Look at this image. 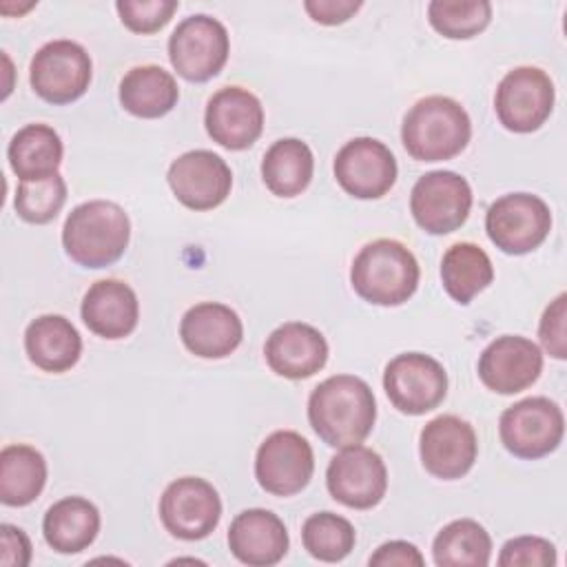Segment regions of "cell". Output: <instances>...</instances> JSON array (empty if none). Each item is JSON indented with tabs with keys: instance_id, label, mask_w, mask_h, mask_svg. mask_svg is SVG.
<instances>
[{
	"instance_id": "obj_1",
	"label": "cell",
	"mask_w": 567,
	"mask_h": 567,
	"mask_svg": "<svg viewBox=\"0 0 567 567\" xmlns=\"http://www.w3.org/2000/svg\"><path fill=\"white\" fill-rule=\"evenodd\" d=\"M308 421L330 447L359 445L368 439L377 421L374 394L354 374L328 377L310 392Z\"/></svg>"
},
{
	"instance_id": "obj_2",
	"label": "cell",
	"mask_w": 567,
	"mask_h": 567,
	"mask_svg": "<svg viewBox=\"0 0 567 567\" xmlns=\"http://www.w3.org/2000/svg\"><path fill=\"white\" fill-rule=\"evenodd\" d=\"M131 239L126 210L106 199H91L75 206L62 228L66 255L82 268H106L115 264Z\"/></svg>"
},
{
	"instance_id": "obj_3",
	"label": "cell",
	"mask_w": 567,
	"mask_h": 567,
	"mask_svg": "<svg viewBox=\"0 0 567 567\" xmlns=\"http://www.w3.org/2000/svg\"><path fill=\"white\" fill-rule=\"evenodd\" d=\"M472 137L467 111L452 97H421L403 117L401 142L416 162H445L456 157Z\"/></svg>"
},
{
	"instance_id": "obj_4",
	"label": "cell",
	"mask_w": 567,
	"mask_h": 567,
	"mask_svg": "<svg viewBox=\"0 0 567 567\" xmlns=\"http://www.w3.org/2000/svg\"><path fill=\"white\" fill-rule=\"evenodd\" d=\"M416 257L396 239L365 244L352 261L350 284L354 292L374 306H401L419 288Z\"/></svg>"
},
{
	"instance_id": "obj_5",
	"label": "cell",
	"mask_w": 567,
	"mask_h": 567,
	"mask_svg": "<svg viewBox=\"0 0 567 567\" xmlns=\"http://www.w3.org/2000/svg\"><path fill=\"white\" fill-rule=\"evenodd\" d=\"M230 53L226 27L206 13L184 18L168 38V60L177 75L188 82L215 78Z\"/></svg>"
},
{
	"instance_id": "obj_6",
	"label": "cell",
	"mask_w": 567,
	"mask_h": 567,
	"mask_svg": "<svg viewBox=\"0 0 567 567\" xmlns=\"http://www.w3.org/2000/svg\"><path fill=\"white\" fill-rule=\"evenodd\" d=\"M485 230L489 241L505 255H527L547 239L551 213L538 195L507 193L489 204Z\"/></svg>"
},
{
	"instance_id": "obj_7",
	"label": "cell",
	"mask_w": 567,
	"mask_h": 567,
	"mask_svg": "<svg viewBox=\"0 0 567 567\" xmlns=\"http://www.w3.org/2000/svg\"><path fill=\"white\" fill-rule=\"evenodd\" d=\"M498 434L509 454L527 461L543 458L560 445L565 416L551 399L527 396L503 410Z\"/></svg>"
},
{
	"instance_id": "obj_8",
	"label": "cell",
	"mask_w": 567,
	"mask_h": 567,
	"mask_svg": "<svg viewBox=\"0 0 567 567\" xmlns=\"http://www.w3.org/2000/svg\"><path fill=\"white\" fill-rule=\"evenodd\" d=\"M91 55L73 40L42 44L29 69L31 89L49 104H71L82 97L91 84Z\"/></svg>"
},
{
	"instance_id": "obj_9",
	"label": "cell",
	"mask_w": 567,
	"mask_h": 567,
	"mask_svg": "<svg viewBox=\"0 0 567 567\" xmlns=\"http://www.w3.org/2000/svg\"><path fill=\"white\" fill-rule=\"evenodd\" d=\"M554 82L538 66H516L496 86L494 109L498 122L514 133L538 131L554 109Z\"/></svg>"
},
{
	"instance_id": "obj_10",
	"label": "cell",
	"mask_w": 567,
	"mask_h": 567,
	"mask_svg": "<svg viewBox=\"0 0 567 567\" xmlns=\"http://www.w3.org/2000/svg\"><path fill=\"white\" fill-rule=\"evenodd\" d=\"M472 208V188L454 171H430L416 179L410 193L414 221L430 235H447L461 228Z\"/></svg>"
},
{
	"instance_id": "obj_11",
	"label": "cell",
	"mask_w": 567,
	"mask_h": 567,
	"mask_svg": "<svg viewBox=\"0 0 567 567\" xmlns=\"http://www.w3.org/2000/svg\"><path fill=\"white\" fill-rule=\"evenodd\" d=\"M383 388L399 412L419 416L439 408L445 399L447 372L430 354L403 352L385 365Z\"/></svg>"
},
{
	"instance_id": "obj_12",
	"label": "cell",
	"mask_w": 567,
	"mask_h": 567,
	"mask_svg": "<svg viewBox=\"0 0 567 567\" xmlns=\"http://www.w3.org/2000/svg\"><path fill=\"white\" fill-rule=\"evenodd\" d=\"M159 518L171 536L202 540L221 518V498L208 481L182 476L166 485L159 498Z\"/></svg>"
},
{
	"instance_id": "obj_13",
	"label": "cell",
	"mask_w": 567,
	"mask_h": 567,
	"mask_svg": "<svg viewBox=\"0 0 567 567\" xmlns=\"http://www.w3.org/2000/svg\"><path fill=\"white\" fill-rule=\"evenodd\" d=\"M315 472L310 443L295 430H277L259 445L255 456V478L272 496L301 492Z\"/></svg>"
},
{
	"instance_id": "obj_14",
	"label": "cell",
	"mask_w": 567,
	"mask_h": 567,
	"mask_svg": "<svg viewBox=\"0 0 567 567\" xmlns=\"http://www.w3.org/2000/svg\"><path fill=\"white\" fill-rule=\"evenodd\" d=\"M326 485L334 501L352 509L379 505L388 489V470L383 458L365 447L350 445L334 454L326 470Z\"/></svg>"
},
{
	"instance_id": "obj_15",
	"label": "cell",
	"mask_w": 567,
	"mask_h": 567,
	"mask_svg": "<svg viewBox=\"0 0 567 567\" xmlns=\"http://www.w3.org/2000/svg\"><path fill=\"white\" fill-rule=\"evenodd\" d=\"M396 159L392 151L374 137L346 142L334 157L339 186L357 199H379L396 182Z\"/></svg>"
},
{
	"instance_id": "obj_16",
	"label": "cell",
	"mask_w": 567,
	"mask_h": 567,
	"mask_svg": "<svg viewBox=\"0 0 567 567\" xmlns=\"http://www.w3.org/2000/svg\"><path fill=\"white\" fill-rule=\"evenodd\" d=\"M168 186L179 204L190 210H213L226 202L233 188L230 166L213 151L182 153L168 166Z\"/></svg>"
},
{
	"instance_id": "obj_17",
	"label": "cell",
	"mask_w": 567,
	"mask_h": 567,
	"mask_svg": "<svg viewBox=\"0 0 567 567\" xmlns=\"http://www.w3.org/2000/svg\"><path fill=\"white\" fill-rule=\"evenodd\" d=\"M423 467L443 481L465 476L478 454L474 427L454 414H441L425 423L419 439Z\"/></svg>"
},
{
	"instance_id": "obj_18",
	"label": "cell",
	"mask_w": 567,
	"mask_h": 567,
	"mask_svg": "<svg viewBox=\"0 0 567 567\" xmlns=\"http://www.w3.org/2000/svg\"><path fill=\"white\" fill-rule=\"evenodd\" d=\"M540 372V348L520 334L496 337L478 357V379L496 394L523 392L536 383Z\"/></svg>"
},
{
	"instance_id": "obj_19",
	"label": "cell",
	"mask_w": 567,
	"mask_h": 567,
	"mask_svg": "<svg viewBox=\"0 0 567 567\" xmlns=\"http://www.w3.org/2000/svg\"><path fill=\"white\" fill-rule=\"evenodd\" d=\"M206 133L228 151H244L264 131V106L241 86H224L210 95L204 113Z\"/></svg>"
},
{
	"instance_id": "obj_20",
	"label": "cell",
	"mask_w": 567,
	"mask_h": 567,
	"mask_svg": "<svg viewBox=\"0 0 567 567\" xmlns=\"http://www.w3.org/2000/svg\"><path fill=\"white\" fill-rule=\"evenodd\" d=\"M179 337L188 352L202 359H224L244 339L239 315L219 301H202L188 308L179 323Z\"/></svg>"
},
{
	"instance_id": "obj_21",
	"label": "cell",
	"mask_w": 567,
	"mask_h": 567,
	"mask_svg": "<svg viewBox=\"0 0 567 567\" xmlns=\"http://www.w3.org/2000/svg\"><path fill=\"white\" fill-rule=\"evenodd\" d=\"M266 363L284 379H308L328 361V341L310 323L288 321L270 332L264 346Z\"/></svg>"
},
{
	"instance_id": "obj_22",
	"label": "cell",
	"mask_w": 567,
	"mask_h": 567,
	"mask_svg": "<svg viewBox=\"0 0 567 567\" xmlns=\"http://www.w3.org/2000/svg\"><path fill=\"white\" fill-rule=\"evenodd\" d=\"M288 543L284 520L270 509H244L228 527V547L233 556L250 567L277 565L286 556Z\"/></svg>"
},
{
	"instance_id": "obj_23",
	"label": "cell",
	"mask_w": 567,
	"mask_h": 567,
	"mask_svg": "<svg viewBox=\"0 0 567 567\" xmlns=\"http://www.w3.org/2000/svg\"><path fill=\"white\" fill-rule=\"evenodd\" d=\"M80 312L93 334L102 339H124L137 326L140 301L128 284L100 279L86 290Z\"/></svg>"
},
{
	"instance_id": "obj_24",
	"label": "cell",
	"mask_w": 567,
	"mask_h": 567,
	"mask_svg": "<svg viewBox=\"0 0 567 567\" xmlns=\"http://www.w3.org/2000/svg\"><path fill=\"white\" fill-rule=\"evenodd\" d=\"M24 350L29 361L44 372H66L82 354V337L62 315H42L24 330Z\"/></svg>"
},
{
	"instance_id": "obj_25",
	"label": "cell",
	"mask_w": 567,
	"mask_h": 567,
	"mask_svg": "<svg viewBox=\"0 0 567 567\" xmlns=\"http://www.w3.org/2000/svg\"><path fill=\"white\" fill-rule=\"evenodd\" d=\"M100 532L97 507L82 496H66L53 503L42 518V534L58 554H78L86 549Z\"/></svg>"
},
{
	"instance_id": "obj_26",
	"label": "cell",
	"mask_w": 567,
	"mask_h": 567,
	"mask_svg": "<svg viewBox=\"0 0 567 567\" xmlns=\"http://www.w3.org/2000/svg\"><path fill=\"white\" fill-rule=\"evenodd\" d=\"M177 100L179 86L175 78L157 64L133 66L120 82V104L135 117H162L175 109Z\"/></svg>"
},
{
	"instance_id": "obj_27",
	"label": "cell",
	"mask_w": 567,
	"mask_h": 567,
	"mask_svg": "<svg viewBox=\"0 0 567 567\" xmlns=\"http://www.w3.org/2000/svg\"><path fill=\"white\" fill-rule=\"evenodd\" d=\"M62 140L49 124H27L9 142L7 157L20 182L44 179L58 173L62 164Z\"/></svg>"
},
{
	"instance_id": "obj_28",
	"label": "cell",
	"mask_w": 567,
	"mask_h": 567,
	"mask_svg": "<svg viewBox=\"0 0 567 567\" xmlns=\"http://www.w3.org/2000/svg\"><path fill=\"white\" fill-rule=\"evenodd\" d=\"M315 171V157L306 142L297 137L277 140L261 159V177L266 188L277 197L301 195Z\"/></svg>"
},
{
	"instance_id": "obj_29",
	"label": "cell",
	"mask_w": 567,
	"mask_h": 567,
	"mask_svg": "<svg viewBox=\"0 0 567 567\" xmlns=\"http://www.w3.org/2000/svg\"><path fill=\"white\" fill-rule=\"evenodd\" d=\"M47 483L44 456L24 443L7 445L0 452V501L9 507L33 503Z\"/></svg>"
},
{
	"instance_id": "obj_30",
	"label": "cell",
	"mask_w": 567,
	"mask_h": 567,
	"mask_svg": "<svg viewBox=\"0 0 567 567\" xmlns=\"http://www.w3.org/2000/svg\"><path fill=\"white\" fill-rule=\"evenodd\" d=\"M494 279V266L487 252L472 244L458 241L450 246L441 259V281L445 292L461 306L470 303Z\"/></svg>"
},
{
	"instance_id": "obj_31",
	"label": "cell",
	"mask_w": 567,
	"mask_h": 567,
	"mask_svg": "<svg viewBox=\"0 0 567 567\" xmlns=\"http://www.w3.org/2000/svg\"><path fill=\"white\" fill-rule=\"evenodd\" d=\"M489 556L492 538L487 529L472 518L447 523L432 543V558L439 567H485Z\"/></svg>"
},
{
	"instance_id": "obj_32",
	"label": "cell",
	"mask_w": 567,
	"mask_h": 567,
	"mask_svg": "<svg viewBox=\"0 0 567 567\" xmlns=\"http://www.w3.org/2000/svg\"><path fill=\"white\" fill-rule=\"evenodd\" d=\"M306 551L321 563H339L354 549V527L334 512H317L301 527Z\"/></svg>"
},
{
	"instance_id": "obj_33",
	"label": "cell",
	"mask_w": 567,
	"mask_h": 567,
	"mask_svg": "<svg viewBox=\"0 0 567 567\" xmlns=\"http://www.w3.org/2000/svg\"><path fill=\"white\" fill-rule=\"evenodd\" d=\"M427 20L443 38L467 40L489 24L492 4L487 0H432Z\"/></svg>"
},
{
	"instance_id": "obj_34",
	"label": "cell",
	"mask_w": 567,
	"mask_h": 567,
	"mask_svg": "<svg viewBox=\"0 0 567 567\" xmlns=\"http://www.w3.org/2000/svg\"><path fill=\"white\" fill-rule=\"evenodd\" d=\"M66 202V182L60 173L44 179L20 182L13 208L29 224H49L58 217Z\"/></svg>"
},
{
	"instance_id": "obj_35",
	"label": "cell",
	"mask_w": 567,
	"mask_h": 567,
	"mask_svg": "<svg viewBox=\"0 0 567 567\" xmlns=\"http://www.w3.org/2000/svg\"><path fill=\"white\" fill-rule=\"evenodd\" d=\"M115 9L122 24L133 33H155L168 24L179 9L177 0H117Z\"/></svg>"
},
{
	"instance_id": "obj_36",
	"label": "cell",
	"mask_w": 567,
	"mask_h": 567,
	"mask_svg": "<svg viewBox=\"0 0 567 567\" xmlns=\"http://www.w3.org/2000/svg\"><path fill=\"white\" fill-rule=\"evenodd\" d=\"M501 567H547L556 565V547L540 536L509 538L498 556Z\"/></svg>"
},
{
	"instance_id": "obj_37",
	"label": "cell",
	"mask_w": 567,
	"mask_h": 567,
	"mask_svg": "<svg viewBox=\"0 0 567 567\" xmlns=\"http://www.w3.org/2000/svg\"><path fill=\"white\" fill-rule=\"evenodd\" d=\"M567 295L560 292L543 312L538 337L545 348V352L554 359L567 357V337H565V317H567Z\"/></svg>"
},
{
	"instance_id": "obj_38",
	"label": "cell",
	"mask_w": 567,
	"mask_h": 567,
	"mask_svg": "<svg viewBox=\"0 0 567 567\" xmlns=\"http://www.w3.org/2000/svg\"><path fill=\"white\" fill-rule=\"evenodd\" d=\"M370 567H421L425 560L416 545L408 540H390L377 547V551L370 556Z\"/></svg>"
},
{
	"instance_id": "obj_39",
	"label": "cell",
	"mask_w": 567,
	"mask_h": 567,
	"mask_svg": "<svg viewBox=\"0 0 567 567\" xmlns=\"http://www.w3.org/2000/svg\"><path fill=\"white\" fill-rule=\"evenodd\" d=\"M0 565L4 567H27L31 560V543L27 534L9 523L0 525Z\"/></svg>"
},
{
	"instance_id": "obj_40",
	"label": "cell",
	"mask_w": 567,
	"mask_h": 567,
	"mask_svg": "<svg viewBox=\"0 0 567 567\" xmlns=\"http://www.w3.org/2000/svg\"><path fill=\"white\" fill-rule=\"evenodd\" d=\"M363 7L361 0H306L303 9L319 24H341Z\"/></svg>"
}]
</instances>
